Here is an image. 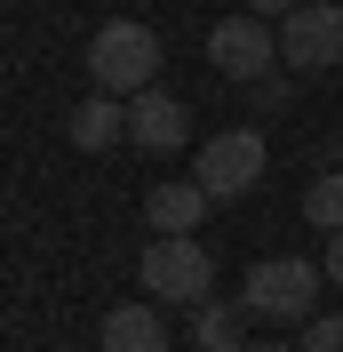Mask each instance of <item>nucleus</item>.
<instances>
[{"label": "nucleus", "mask_w": 343, "mask_h": 352, "mask_svg": "<svg viewBox=\"0 0 343 352\" xmlns=\"http://www.w3.org/2000/svg\"><path fill=\"white\" fill-rule=\"evenodd\" d=\"M320 288H327V264L263 256V264H248V280H239V305H248V320H287V329H303V320L320 312Z\"/></svg>", "instance_id": "f257e3e1"}, {"label": "nucleus", "mask_w": 343, "mask_h": 352, "mask_svg": "<svg viewBox=\"0 0 343 352\" xmlns=\"http://www.w3.org/2000/svg\"><path fill=\"white\" fill-rule=\"evenodd\" d=\"M144 296L152 305H208L215 296V256L192 241V232H152V248H144Z\"/></svg>", "instance_id": "f03ea898"}, {"label": "nucleus", "mask_w": 343, "mask_h": 352, "mask_svg": "<svg viewBox=\"0 0 343 352\" xmlns=\"http://www.w3.org/2000/svg\"><path fill=\"white\" fill-rule=\"evenodd\" d=\"M88 72H96V88H112V96H144L152 80H160V32L136 16H112L96 41H88Z\"/></svg>", "instance_id": "7ed1b4c3"}, {"label": "nucleus", "mask_w": 343, "mask_h": 352, "mask_svg": "<svg viewBox=\"0 0 343 352\" xmlns=\"http://www.w3.org/2000/svg\"><path fill=\"white\" fill-rule=\"evenodd\" d=\"M263 168H272V153H263V136H256V129H224V136H208V144H200V160H192V176L208 184V200H239V192H256Z\"/></svg>", "instance_id": "20e7f679"}, {"label": "nucleus", "mask_w": 343, "mask_h": 352, "mask_svg": "<svg viewBox=\"0 0 343 352\" xmlns=\"http://www.w3.org/2000/svg\"><path fill=\"white\" fill-rule=\"evenodd\" d=\"M279 56L296 72H335L343 65V0H303L279 16Z\"/></svg>", "instance_id": "39448f33"}, {"label": "nucleus", "mask_w": 343, "mask_h": 352, "mask_svg": "<svg viewBox=\"0 0 343 352\" xmlns=\"http://www.w3.org/2000/svg\"><path fill=\"white\" fill-rule=\"evenodd\" d=\"M208 65L224 72V80H263V72L279 65V32L263 16H224L208 32Z\"/></svg>", "instance_id": "423d86ee"}, {"label": "nucleus", "mask_w": 343, "mask_h": 352, "mask_svg": "<svg viewBox=\"0 0 343 352\" xmlns=\"http://www.w3.org/2000/svg\"><path fill=\"white\" fill-rule=\"evenodd\" d=\"M128 144L152 153V160H168L176 144H192V112H184V96H168V88L128 96Z\"/></svg>", "instance_id": "0eeeda50"}, {"label": "nucleus", "mask_w": 343, "mask_h": 352, "mask_svg": "<svg viewBox=\"0 0 343 352\" xmlns=\"http://www.w3.org/2000/svg\"><path fill=\"white\" fill-rule=\"evenodd\" d=\"M64 136L80 144V153H112V144H128V96H112V88L80 96L72 120H64Z\"/></svg>", "instance_id": "6e6552de"}, {"label": "nucleus", "mask_w": 343, "mask_h": 352, "mask_svg": "<svg viewBox=\"0 0 343 352\" xmlns=\"http://www.w3.org/2000/svg\"><path fill=\"white\" fill-rule=\"evenodd\" d=\"M208 208H215V200H208L200 176H184V184H152V192H144V224H152V232H200Z\"/></svg>", "instance_id": "1a4fd4ad"}, {"label": "nucleus", "mask_w": 343, "mask_h": 352, "mask_svg": "<svg viewBox=\"0 0 343 352\" xmlns=\"http://www.w3.org/2000/svg\"><path fill=\"white\" fill-rule=\"evenodd\" d=\"M96 344L104 352H168V320H160V305H112Z\"/></svg>", "instance_id": "9d476101"}, {"label": "nucleus", "mask_w": 343, "mask_h": 352, "mask_svg": "<svg viewBox=\"0 0 343 352\" xmlns=\"http://www.w3.org/2000/svg\"><path fill=\"white\" fill-rule=\"evenodd\" d=\"M239 312L248 305H215V296L192 305V344L200 352H239Z\"/></svg>", "instance_id": "9b49d317"}, {"label": "nucleus", "mask_w": 343, "mask_h": 352, "mask_svg": "<svg viewBox=\"0 0 343 352\" xmlns=\"http://www.w3.org/2000/svg\"><path fill=\"white\" fill-rule=\"evenodd\" d=\"M303 224H311V232H343V168H327V176L303 184Z\"/></svg>", "instance_id": "f8f14e48"}, {"label": "nucleus", "mask_w": 343, "mask_h": 352, "mask_svg": "<svg viewBox=\"0 0 343 352\" xmlns=\"http://www.w3.org/2000/svg\"><path fill=\"white\" fill-rule=\"evenodd\" d=\"M303 352H343V312H311L303 320Z\"/></svg>", "instance_id": "ddd939ff"}, {"label": "nucleus", "mask_w": 343, "mask_h": 352, "mask_svg": "<svg viewBox=\"0 0 343 352\" xmlns=\"http://www.w3.org/2000/svg\"><path fill=\"white\" fill-rule=\"evenodd\" d=\"M320 264H327V280L343 288V232H327V256H320Z\"/></svg>", "instance_id": "4468645a"}, {"label": "nucleus", "mask_w": 343, "mask_h": 352, "mask_svg": "<svg viewBox=\"0 0 343 352\" xmlns=\"http://www.w3.org/2000/svg\"><path fill=\"white\" fill-rule=\"evenodd\" d=\"M248 16H287V8H303V0H239Z\"/></svg>", "instance_id": "2eb2a0df"}, {"label": "nucleus", "mask_w": 343, "mask_h": 352, "mask_svg": "<svg viewBox=\"0 0 343 352\" xmlns=\"http://www.w3.org/2000/svg\"><path fill=\"white\" fill-rule=\"evenodd\" d=\"M327 168H343V136H327Z\"/></svg>", "instance_id": "dca6fc26"}, {"label": "nucleus", "mask_w": 343, "mask_h": 352, "mask_svg": "<svg viewBox=\"0 0 343 352\" xmlns=\"http://www.w3.org/2000/svg\"><path fill=\"white\" fill-rule=\"evenodd\" d=\"M239 352H303V344H239Z\"/></svg>", "instance_id": "f3484780"}]
</instances>
